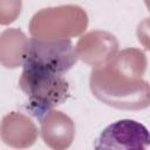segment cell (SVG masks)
<instances>
[{
  "label": "cell",
  "instance_id": "cell-1",
  "mask_svg": "<svg viewBox=\"0 0 150 150\" xmlns=\"http://www.w3.org/2000/svg\"><path fill=\"white\" fill-rule=\"evenodd\" d=\"M19 86L28 97L27 109L42 121L50 110L62 104L69 94V84L63 76L53 70L22 64Z\"/></svg>",
  "mask_w": 150,
  "mask_h": 150
},
{
  "label": "cell",
  "instance_id": "cell-2",
  "mask_svg": "<svg viewBox=\"0 0 150 150\" xmlns=\"http://www.w3.org/2000/svg\"><path fill=\"white\" fill-rule=\"evenodd\" d=\"M20 60L21 64L42 67L63 75L76 63L77 53L69 40L30 39L23 47Z\"/></svg>",
  "mask_w": 150,
  "mask_h": 150
},
{
  "label": "cell",
  "instance_id": "cell-3",
  "mask_svg": "<svg viewBox=\"0 0 150 150\" xmlns=\"http://www.w3.org/2000/svg\"><path fill=\"white\" fill-rule=\"evenodd\" d=\"M94 148L145 150L150 148V132L135 120H118L103 129Z\"/></svg>",
  "mask_w": 150,
  "mask_h": 150
}]
</instances>
